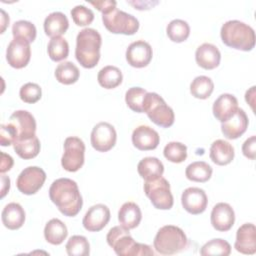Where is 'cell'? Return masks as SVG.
Returning a JSON list of instances; mask_svg holds the SVG:
<instances>
[{
	"label": "cell",
	"instance_id": "44dd1931",
	"mask_svg": "<svg viewBox=\"0 0 256 256\" xmlns=\"http://www.w3.org/2000/svg\"><path fill=\"white\" fill-rule=\"evenodd\" d=\"M238 109L237 98L229 93L221 94L213 103L212 111L214 117L221 123L230 119Z\"/></svg>",
	"mask_w": 256,
	"mask_h": 256
},
{
	"label": "cell",
	"instance_id": "d6986e66",
	"mask_svg": "<svg viewBox=\"0 0 256 256\" xmlns=\"http://www.w3.org/2000/svg\"><path fill=\"white\" fill-rule=\"evenodd\" d=\"M160 142V136L156 130L149 126L140 125L133 130L132 143L141 151L154 150Z\"/></svg>",
	"mask_w": 256,
	"mask_h": 256
},
{
	"label": "cell",
	"instance_id": "d590c367",
	"mask_svg": "<svg viewBox=\"0 0 256 256\" xmlns=\"http://www.w3.org/2000/svg\"><path fill=\"white\" fill-rule=\"evenodd\" d=\"M66 252L69 256H87L90 253V245L85 236L73 235L66 243Z\"/></svg>",
	"mask_w": 256,
	"mask_h": 256
},
{
	"label": "cell",
	"instance_id": "d6a6232c",
	"mask_svg": "<svg viewBox=\"0 0 256 256\" xmlns=\"http://www.w3.org/2000/svg\"><path fill=\"white\" fill-rule=\"evenodd\" d=\"M214 90V83L208 76H197L190 84V93L198 99H207Z\"/></svg>",
	"mask_w": 256,
	"mask_h": 256
},
{
	"label": "cell",
	"instance_id": "8fae6325",
	"mask_svg": "<svg viewBox=\"0 0 256 256\" xmlns=\"http://www.w3.org/2000/svg\"><path fill=\"white\" fill-rule=\"evenodd\" d=\"M46 180L45 171L37 166H29L21 171L17 180V189L25 194L32 195L37 193Z\"/></svg>",
	"mask_w": 256,
	"mask_h": 256
},
{
	"label": "cell",
	"instance_id": "d4e9b609",
	"mask_svg": "<svg viewBox=\"0 0 256 256\" xmlns=\"http://www.w3.org/2000/svg\"><path fill=\"white\" fill-rule=\"evenodd\" d=\"M43 27L47 36L51 38L60 37L67 31L69 27V21L64 13L56 11L50 13L45 18Z\"/></svg>",
	"mask_w": 256,
	"mask_h": 256
},
{
	"label": "cell",
	"instance_id": "c3c4849f",
	"mask_svg": "<svg viewBox=\"0 0 256 256\" xmlns=\"http://www.w3.org/2000/svg\"><path fill=\"white\" fill-rule=\"evenodd\" d=\"M1 183H2L1 198H3L7 194V192L9 191V188H10V179H9V177H7L5 175H1Z\"/></svg>",
	"mask_w": 256,
	"mask_h": 256
},
{
	"label": "cell",
	"instance_id": "f35d334b",
	"mask_svg": "<svg viewBox=\"0 0 256 256\" xmlns=\"http://www.w3.org/2000/svg\"><path fill=\"white\" fill-rule=\"evenodd\" d=\"M147 91L141 87H131L125 93V102L134 112H143V102Z\"/></svg>",
	"mask_w": 256,
	"mask_h": 256
},
{
	"label": "cell",
	"instance_id": "4fadbf2b",
	"mask_svg": "<svg viewBox=\"0 0 256 256\" xmlns=\"http://www.w3.org/2000/svg\"><path fill=\"white\" fill-rule=\"evenodd\" d=\"M31 58L30 43L21 38H13L6 50V60L8 64L16 69L27 66Z\"/></svg>",
	"mask_w": 256,
	"mask_h": 256
},
{
	"label": "cell",
	"instance_id": "30bf717a",
	"mask_svg": "<svg viewBox=\"0 0 256 256\" xmlns=\"http://www.w3.org/2000/svg\"><path fill=\"white\" fill-rule=\"evenodd\" d=\"M84 142L75 136L67 137L64 141V153L61 158V165L68 172H76L84 164Z\"/></svg>",
	"mask_w": 256,
	"mask_h": 256
},
{
	"label": "cell",
	"instance_id": "9c48e42d",
	"mask_svg": "<svg viewBox=\"0 0 256 256\" xmlns=\"http://www.w3.org/2000/svg\"><path fill=\"white\" fill-rule=\"evenodd\" d=\"M144 192L156 209L169 210L173 206V195L170 184L164 177L144 182Z\"/></svg>",
	"mask_w": 256,
	"mask_h": 256
},
{
	"label": "cell",
	"instance_id": "681fc988",
	"mask_svg": "<svg viewBox=\"0 0 256 256\" xmlns=\"http://www.w3.org/2000/svg\"><path fill=\"white\" fill-rule=\"evenodd\" d=\"M1 14H2V16H1V25H2L1 33H3L5 31L7 25L9 24V16L6 14V12L3 9H1Z\"/></svg>",
	"mask_w": 256,
	"mask_h": 256
},
{
	"label": "cell",
	"instance_id": "83f0119b",
	"mask_svg": "<svg viewBox=\"0 0 256 256\" xmlns=\"http://www.w3.org/2000/svg\"><path fill=\"white\" fill-rule=\"evenodd\" d=\"M68 230L66 225L57 218L49 220L44 228L45 240L52 245H60L67 237Z\"/></svg>",
	"mask_w": 256,
	"mask_h": 256
},
{
	"label": "cell",
	"instance_id": "e0dca14e",
	"mask_svg": "<svg viewBox=\"0 0 256 256\" xmlns=\"http://www.w3.org/2000/svg\"><path fill=\"white\" fill-rule=\"evenodd\" d=\"M210 220L213 228L217 231H229L235 222L234 210L228 203H217L211 211Z\"/></svg>",
	"mask_w": 256,
	"mask_h": 256
},
{
	"label": "cell",
	"instance_id": "7402d4cb",
	"mask_svg": "<svg viewBox=\"0 0 256 256\" xmlns=\"http://www.w3.org/2000/svg\"><path fill=\"white\" fill-rule=\"evenodd\" d=\"M195 60L203 69L212 70L219 66L221 53L215 45L211 43H203L196 49Z\"/></svg>",
	"mask_w": 256,
	"mask_h": 256
},
{
	"label": "cell",
	"instance_id": "5bb4252c",
	"mask_svg": "<svg viewBox=\"0 0 256 256\" xmlns=\"http://www.w3.org/2000/svg\"><path fill=\"white\" fill-rule=\"evenodd\" d=\"M125 56L129 65L135 68H143L146 67L152 59V47L144 40H137L128 46Z\"/></svg>",
	"mask_w": 256,
	"mask_h": 256
},
{
	"label": "cell",
	"instance_id": "6da1fadb",
	"mask_svg": "<svg viewBox=\"0 0 256 256\" xmlns=\"http://www.w3.org/2000/svg\"><path fill=\"white\" fill-rule=\"evenodd\" d=\"M50 200L65 216H76L83 205L77 183L69 178H59L53 181L49 188Z\"/></svg>",
	"mask_w": 256,
	"mask_h": 256
},
{
	"label": "cell",
	"instance_id": "8992f818",
	"mask_svg": "<svg viewBox=\"0 0 256 256\" xmlns=\"http://www.w3.org/2000/svg\"><path fill=\"white\" fill-rule=\"evenodd\" d=\"M155 250L162 255H173L188 247V239L184 231L174 225L161 227L153 241Z\"/></svg>",
	"mask_w": 256,
	"mask_h": 256
},
{
	"label": "cell",
	"instance_id": "603a6c76",
	"mask_svg": "<svg viewBox=\"0 0 256 256\" xmlns=\"http://www.w3.org/2000/svg\"><path fill=\"white\" fill-rule=\"evenodd\" d=\"M1 219L6 228L10 230H17L22 227L25 222V211L19 203L11 202L3 208Z\"/></svg>",
	"mask_w": 256,
	"mask_h": 256
},
{
	"label": "cell",
	"instance_id": "74e56055",
	"mask_svg": "<svg viewBox=\"0 0 256 256\" xmlns=\"http://www.w3.org/2000/svg\"><path fill=\"white\" fill-rule=\"evenodd\" d=\"M36 33L35 25L27 20H18L12 26L13 38H21L29 43L35 40Z\"/></svg>",
	"mask_w": 256,
	"mask_h": 256
},
{
	"label": "cell",
	"instance_id": "7c38bea8",
	"mask_svg": "<svg viewBox=\"0 0 256 256\" xmlns=\"http://www.w3.org/2000/svg\"><path fill=\"white\" fill-rule=\"evenodd\" d=\"M117 140V133L113 125L108 122H99L91 132L90 141L92 147L98 152H107L111 150Z\"/></svg>",
	"mask_w": 256,
	"mask_h": 256
},
{
	"label": "cell",
	"instance_id": "ac0fdd59",
	"mask_svg": "<svg viewBox=\"0 0 256 256\" xmlns=\"http://www.w3.org/2000/svg\"><path fill=\"white\" fill-rule=\"evenodd\" d=\"M234 247L238 252L246 255H252L256 252V228L254 224L245 223L238 228Z\"/></svg>",
	"mask_w": 256,
	"mask_h": 256
},
{
	"label": "cell",
	"instance_id": "1f68e13d",
	"mask_svg": "<svg viewBox=\"0 0 256 256\" xmlns=\"http://www.w3.org/2000/svg\"><path fill=\"white\" fill-rule=\"evenodd\" d=\"M12 145L16 154L26 160L36 157L40 152V141L37 136L22 141H16Z\"/></svg>",
	"mask_w": 256,
	"mask_h": 256
},
{
	"label": "cell",
	"instance_id": "e575fe53",
	"mask_svg": "<svg viewBox=\"0 0 256 256\" xmlns=\"http://www.w3.org/2000/svg\"><path fill=\"white\" fill-rule=\"evenodd\" d=\"M47 52L51 60L58 62L66 59L69 54V44L65 38L62 36L60 37H53L50 39Z\"/></svg>",
	"mask_w": 256,
	"mask_h": 256
},
{
	"label": "cell",
	"instance_id": "3957f363",
	"mask_svg": "<svg viewBox=\"0 0 256 256\" xmlns=\"http://www.w3.org/2000/svg\"><path fill=\"white\" fill-rule=\"evenodd\" d=\"M101 44V35L93 28H84L77 34L75 57L82 67L90 69L97 65Z\"/></svg>",
	"mask_w": 256,
	"mask_h": 256
},
{
	"label": "cell",
	"instance_id": "f546056e",
	"mask_svg": "<svg viewBox=\"0 0 256 256\" xmlns=\"http://www.w3.org/2000/svg\"><path fill=\"white\" fill-rule=\"evenodd\" d=\"M212 167L204 161H195L190 163L185 170L186 178L190 181L204 183L212 176Z\"/></svg>",
	"mask_w": 256,
	"mask_h": 256
},
{
	"label": "cell",
	"instance_id": "ba28073f",
	"mask_svg": "<svg viewBox=\"0 0 256 256\" xmlns=\"http://www.w3.org/2000/svg\"><path fill=\"white\" fill-rule=\"evenodd\" d=\"M102 21L106 29L114 34L133 35L139 29V21L136 17L116 7L102 14Z\"/></svg>",
	"mask_w": 256,
	"mask_h": 256
},
{
	"label": "cell",
	"instance_id": "7bdbcfd3",
	"mask_svg": "<svg viewBox=\"0 0 256 256\" xmlns=\"http://www.w3.org/2000/svg\"><path fill=\"white\" fill-rule=\"evenodd\" d=\"M242 153L248 159L254 160L256 158V136L252 135L242 145Z\"/></svg>",
	"mask_w": 256,
	"mask_h": 256
},
{
	"label": "cell",
	"instance_id": "b9f144b4",
	"mask_svg": "<svg viewBox=\"0 0 256 256\" xmlns=\"http://www.w3.org/2000/svg\"><path fill=\"white\" fill-rule=\"evenodd\" d=\"M19 96L23 102L33 104L41 99L42 90L38 84L28 82L20 88Z\"/></svg>",
	"mask_w": 256,
	"mask_h": 256
},
{
	"label": "cell",
	"instance_id": "836d02e7",
	"mask_svg": "<svg viewBox=\"0 0 256 256\" xmlns=\"http://www.w3.org/2000/svg\"><path fill=\"white\" fill-rule=\"evenodd\" d=\"M166 33L171 41L180 43L187 40L189 37L190 26L186 21L182 19H174L167 25Z\"/></svg>",
	"mask_w": 256,
	"mask_h": 256
},
{
	"label": "cell",
	"instance_id": "f6af8a7d",
	"mask_svg": "<svg viewBox=\"0 0 256 256\" xmlns=\"http://www.w3.org/2000/svg\"><path fill=\"white\" fill-rule=\"evenodd\" d=\"M14 164V161H13V158L4 153V152H1V165H0V172L1 173H5L7 171H9L12 166Z\"/></svg>",
	"mask_w": 256,
	"mask_h": 256
},
{
	"label": "cell",
	"instance_id": "4316f807",
	"mask_svg": "<svg viewBox=\"0 0 256 256\" xmlns=\"http://www.w3.org/2000/svg\"><path fill=\"white\" fill-rule=\"evenodd\" d=\"M137 171L145 181H152L163 175L164 165L156 157H145L138 163Z\"/></svg>",
	"mask_w": 256,
	"mask_h": 256
},
{
	"label": "cell",
	"instance_id": "ffe728a7",
	"mask_svg": "<svg viewBox=\"0 0 256 256\" xmlns=\"http://www.w3.org/2000/svg\"><path fill=\"white\" fill-rule=\"evenodd\" d=\"M248 123L249 121L245 111L238 108L236 113L230 119L221 123V131L227 139H237L245 133Z\"/></svg>",
	"mask_w": 256,
	"mask_h": 256
},
{
	"label": "cell",
	"instance_id": "7a4b0ae2",
	"mask_svg": "<svg viewBox=\"0 0 256 256\" xmlns=\"http://www.w3.org/2000/svg\"><path fill=\"white\" fill-rule=\"evenodd\" d=\"M36 132V121L34 116L26 110L13 112L7 124L0 128V144L9 146L16 141L32 138Z\"/></svg>",
	"mask_w": 256,
	"mask_h": 256
},
{
	"label": "cell",
	"instance_id": "ab89813d",
	"mask_svg": "<svg viewBox=\"0 0 256 256\" xmlns=\"http://www.w3.org/2000/svg\"><path fill=\"white\" fill-rule=\"evenodd\" d=\"M164 157L173 163H181L187 158V147L181 142H169L163 150Z\"/></svg>",
	"mask_w": 256,
	"mask_h": 256
},
{
	"label": "cell",
	"instance_id": "cb8c5ba5",
	"mask_svg": "<svg viewBox=\"0 0 256 256\" xmlns=\"http://www.w3.org/2000/svg\"><path fill=\"white\" fill-rule=\"evenodd\" d=\"M209 152L210 159L219 166H224L231 163L235 155L233 146L229 142L222 139L215 140L211 144Z\"/></svg>",
	"mask_w": 256,
	"mask_h": 256
},
{
	"label": "cell",
	"instance_id": "52a82bcc",
	"mask_svg": "<svg viewBox=\"0 0 256 256\" xmlns=\"http://www.w3.org/2000/svg\"><path fill=\"white\" fill-rule=\"evenodd\" d=\"M143 112L156 125L168 128L173 125L175 115L170 106L166 104L164 99L155 92H147L143 102Z\"/></svg>",
	"mask_w": 256,
	"mask_h": 256
},
{
	"label": "cell",
	"instance_id": "277c9868",
	"mask_svg": "<svg viewBox=\"0 0 256 256\" xmlns=\"http://www.w3.org/2000/svg\"><path fill=\"white\" fill-rule=\"evenodd\" d=\"M222 42L233 49L251 51L255 46V32L248 24L239 20L225 22L220 30Z\"/></svg>",
	"mask_w": 256,
	"mask_h": 256
},
{
	"label": "cell",
	"instance_id": "9a60e30c",
	"mask_svg": "<svg viewBox=\"0 0 256 256\" xmlns=\"http://www.w3.org/2000/svg\"><path fill=\"white\" fill-rule=\"evenodd\" d=\"M183 208L192 215L203 213L208 204V198L205 191L198 187H188L181 195Z\"/></svg>",
	"mask_w": 256,
	"mask_h": 256
},
{
	"label": "cell",
	"instance_id": "2e32d148",
	"mask_svg": "<svg viewBox=\"0 0 256 256\" xmlns=\"http://www.w3.org/2000/svg\"><path fill=\"white\" fill-rule=\"evenodd\" d=\"M110 220V210L104 204H95L85 213L82 224L89 232H98L102 230Z\"/></svg>",
	"mask_w": 256,
	"mask_h": 256
},
{
	"label": "cell",
	"instance_id": "ee69618b",
	"mask_svg": "<svg viewBox=\"0 0 256 256\" xmlns=\"http://www.w3.org/2000/svg\"><path fill=\"white\" fill-rule=\"evenodd\" d=\"M91 5H93L95 8H97L102 14L110 11L114 7H116L117 2L114 0H104V1H96V2H90Z\"/></svg>",
	"mask_w": 256,
	"mask_h": 256
},
{
	"label": "cell",
	"instance_id": "7dc6e473",
	"mask_svg": "<svg viewBox=\"0 0 256 256\" xmlns=\"http://www.w3.org/2000/svg\"><path fill=\"white\" fill-rule=\"evenodd\" d=\"M255 86H252L249 90H247L246 91V93H245V100H246V102L251 106V108H252V110H254V102H255Z\"/></svg>",
	"mask_w": 256,
	"mask_h": 256
},
{
	"label": "cell",
	"instance_id": "bcb514c9",
	"mask_svg": "<svg viewBox=\"0 0 256 256\" xmlns=\"http://www.w3.org/2000/svg\"><path fill=\"white\" fill-rule=\"evenodd\" d=\"M129 4H131V5H133L134 7H135V9H138V10H146V9H150V7L152 6L153 7V5H156V4H158V3H156V4H153L152 2H150V1H136V2H128Z\"/></svg>",
	"mask_w": 256,
	"mask_h": 256
},
{
	"label": "cell",
	"instance_id": "4dcf8cb0",
	"mask_svg": "<svg viewBox=\"0 0 256 256\" xmlns=\"http://www.w3.org/2000/svg\"><path fill=\"white\" fill-rule=\"evenodd\" d=\"M80 71L78 67L70 61H64L58 64L55 69L56 80L64 85H71L78 81Z\"/></svg>",
	"mask_w": 256,
	"mask_h": 256
},
{
	"label": "cell",
	"instance_id": "5b68a950",
	"mask_svg": "<svg viewBox=\"0 0 256 256\" xmlns=\"http://www.w3.org/2000/svg\"><path fill=\"white\" fill-rule=\"evenodd\" d=\"M108 245L119 256L154 255L152 248L143 243L136 242L129 233V229L121 226L111 228L106 236Z\"/></svg>",
	"mask_w": 256,
	"mask_h": 256
},
{
	"label": "cell",
	"instance_id": "8d00e7d4",
	"mask_svg": "<svg viewBox=\"0 0 256 256\" xmlns=\"http://www.w3.org/2000/svg\"><path fill=\"white\" fill-rule=\"evenodd\" d=\"M230 253H231L230 244L226 240L221 238H216L208 241L200 249V254L202 256H208V255L228 256Z\"/></svg>",
	"mask_w": 256,
	"mask_h": 256
},
{
	"label": "cell",
	"instance_id": "60d3db41",
	"mask_svg": "<svg viewBox=\"0 0 256 256\" xmlns=\"http://www.w3.org/2000/svg\"><path fill=\"white\" fill-rule=\"evenodd\" d=\"M72 20L77 26H87L94 20V13L84 5H76L70 11Z\"/></svg>",
	"mask_w": 256,
	"mask_h": 256
},
{
	"label": "cell",
	"instance_id": "f1b7e54d",
	"mask_svg": "<svg viewBox=\"0 0 256 256\" xmlns=\"http://www.w3.org/2000/svg\"><path fill=\"white\" fill-rule=\"evenodd\" d=\"M98 83L105 89H113L122 83L123 75L121 70L112 65H107L100 69L97 75Z\"/></svg>",
	"mask_w": 256,
	"mask_h": 256
},
{
	"label": "cell",
	"instance_id": "484cf974",
	"mask_svg": "<svg viewBox=\"0 0 256 256\" xmlns=\"http://www.w3.org/2000/svg\"><path fill=\"white\" fill-rule=\"evenodd\" d=\"M142 219L140 207L134 202L124 203L118 211V221L126 229L136 228Z\"/></svg>",
	"mask_w": 256,
	"mask_h": 256
}]
</instances>
